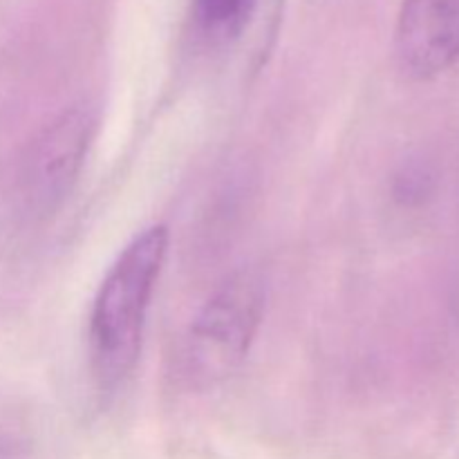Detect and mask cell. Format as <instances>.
Instances as JSON below:
<instances>
[{
	"label": "cell",
	"instance_id": "6da1fadb",
	"mask_svg": "<svg viewBox=\"0 0 459 459\" xmlns=\"http://www.w3.org/2000/svg\"><path fill=\"white\" fill-rule=\"evenodd\" d=\"M166 224H152L121 249L99 285L88 321V357L101 390L124 384L139 361L148 309L169 254Z\"/></svg>",
	"mask_w": 459,
	"mask_h": 459
},
{
	"label": "cell",
	"instance_id": "7a4b0ae2",
	"mask_svg": "<svg viewBox=\"0 0 459 459\" xmlns=\"http://www.w3.org/2000/svg\"><path fill=\"white\" fill-rule=\"evenodd\" d=\"M267 290L260 273L240 269L211 294L184 336L182 375L191 388H213L249 354L264 316Z\"/></svg>",
	"mask_w": 459,
	"mask_h": 459
},
{
	"label": "cell",
	"instance_id": "3957f363",
	"mask_svg": "<svg viewBox=\"0 0 459 459\" xmlns=\"http://www.w3.org/2000/svg\"><path fill=\"white\" fill-rule=\"evenodd\" d=\"M97 133V112L65 108L27 143L13 170V206L25 222L52 220L74 191Z\"/></svg>",
	"mask_w": 459,
	"mask_h": 459
},
{
	"label": "cell",
	"instance_id": "277c9868",
	"mask_svg": "<svg viewBox=\"0 0 459 459\" xmlns=\"http://www.w3.org/2000/svg\"><path fill=\"white\" fill-rule=\"evenodd\" d=\"M394 52L406 74L429 81L459 63V0H403Z\"/></svg>",
	"mask_w": 459,
	"mask_h": 459
},
{
	"label": "cell",
	"instance_id": "5b68a950",
	"mask_svg": "<svg viewBox=\"0 0 459 459\" xmlns=\"http://www.w3.org/2000/svg\"><path fill=\"white\" fill-rule=\"evenodd\" d=\"M276 9L278 0H193V21L206 45L229 49L267 22Z\"/></svg>",
	"mask_w": 459,
	"mask_h": 459
},
{
	"label": "cell",
	"instance_id": "8992f818",
	"mask_svg": "<svg viewBox=\"0 0 459 459\" xmlns=\"http://www.w3.org/2000/svg\"><path fill=\"white\" fill-rule=\"evenodd\" d=\"M0 459H39L34 420L12 397H0Z\"/></svg>",
	"mask_w": 459,
	"mask_h": 459
}]
</instances>
